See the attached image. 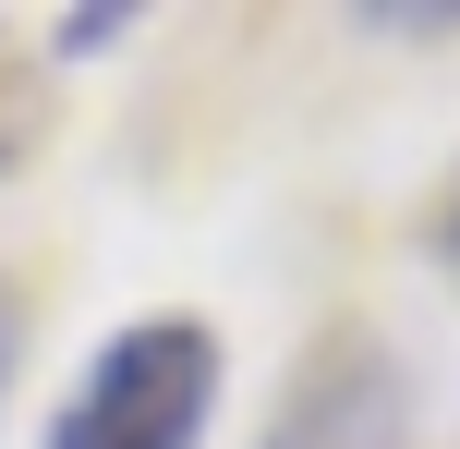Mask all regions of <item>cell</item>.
I'll return each mask as SVG.
<instances>
[{"label": "cell", "mask_w": 460, "mask_h": 449, "mask_svg": "<svg viewBox=\"0 0 460 449\" xmlns=\"http://www.w3.org/2000/svg\"><path fill=\"white\" fill-rule=\"evenodd\" d=\"M218 413V328L207 316H134L97 340L73 401L49 413V449H194Z\"/></svg>", "instance_id": "6da1fadb"}, {"label": "cell", "mask_w": 460, "mask_h": 449, "mask_svg": "<svg viewBox=\"0 0 460 449\" xmlns=\"http://www.w3.org/2000/svg\"><path fill=\"white\" fill-rule=\"evenodd\" d=\"M24 134H37V97H24V85H13V73H0V170H13V158H24Z\"/></svg>", "instance_id": "3957f363"}, {"label": "cell", "mask_w": 460, "mask_h": 449, "mask_svg": "<svg viewBox=\"0 0 460 449\" xmlns=\"http://www.w3.org/2000/svg\"><path fill=\"white\" fill-rule=\"evenodd\" d=\"M0 389H13V304H0Z\"/></svg>", "instance_id": "5b68a950"}, {"label": "cell", "mask_w": 460, "mask_h": 449, "mask_svg": "<svg viewBox=\"0 0 460 449\" xmlns=\"http://www.w3.org/2000/svg\"><path fill=\"white\" fill-rule=\"evenodd\" d=\"M267 449H412V401H400V377L376 353H327Z\"/></svg>", "instance_id": "7a4b0ae2"}, {"label": "cell", "mask_w": 460, "mask_h": 449, "mask_svg": "<svg viewBox=\"0 0 460 449\" xmlns=\"http://www.w3.org/2000/svg\"><path fill=\"white\" fill-rule=\"evenodd\" d=\"M437 267L460 280V183H448V207H437Z\"/></svg>", "instance_id": "277c9868"}]
</instances>
